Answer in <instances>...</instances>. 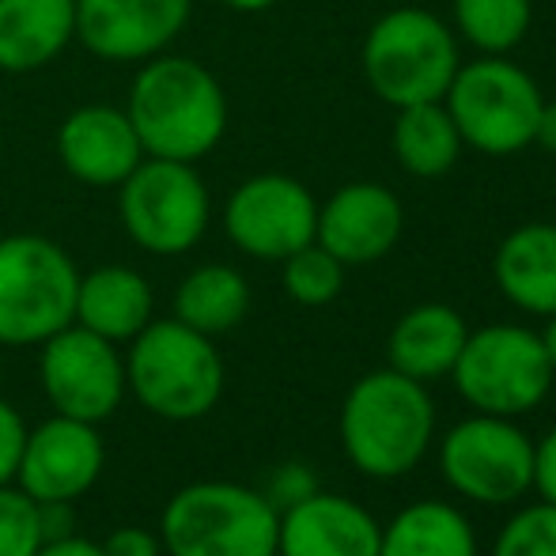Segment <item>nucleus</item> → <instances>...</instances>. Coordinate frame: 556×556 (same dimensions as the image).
<instances>
[{
  "label": "nucleus",
  "mask_w": 556,
  "mask_h": 556,
  "mask_svg": "<svg viewBox=\"0 0 556 556\" xmlns=\"http://www.w3.org/2000/svg\"><path fill=\"white\" fill-rule=\"evenodd\" d=\"M344 458L375 481L405 477L435 435V402L425 382L382 367L352 382L337 417Z\"/></svg>",
  "instance_id": "f257e3e1"
},
{
  "label": "nucleus",
  "mask_w": 556,
  "mask_h": 556,
  "mask_svg": "<svg viewBox=\"0 0 556 556\" xmlns=\"http://www.w3.org/2000/svg\"><path fill=\"white\" fill-rule=\"evenodd\" d=\"M125 114L155 160L193 163L213 152L227 129L220 80L190 58H160L140 68Z\"/></svg>",
  "instance_id": "f03ea898"
},
{
  "label": "nucleus",
  "mask_w": 556,
  "mask_h": 556,
  "mask_svg": "<svg viewBox=\"0 0 556 556\" xmlns=\"http://www.w3.org/2000/svg\"><path fill=\"white\" fill-rule=\"evenodd\" d=\"M224 356L213 337L190 330L178 318H152L125 352V387L152 417L190 425L220 405Z\"/></svg>",
  "instance_id": "7ed1b4c3"
},
{
  "label": "nucleus",
  "mask_w": 556,
  "mask_h": 556,
  "mask_svg": "<svg viewBox=\"0 0 556 556\" xmlns=\"http://www.w3.org/2000/svg\"><path fill=\"white\" fill-rule=\"evenodd\" d=\"M280 511L262 489L239 481H193L160 515L163 556H277Z\"/></svg>",
  "instance_id": "20e7f679"
},
{
  "label": "nucleus",
  "mask_w": 556,
  "mask_h": 556,
  "mask_svg": "<svg viewBox=\"0 0 556 556\" xmlns=\"http://www.w3.org/2000/svg\"><path fill=\"white\" fill-rule=\"evenodd\" d=\"M458 65V35L428 8H394L364 38L367 88L394 111L443 103Z\"/></svg>",
  "instance_id": "39448f33"
},
{
  "label": "nucleus",
  "mask_w": 556,
  "mask_h": 556,
  "mask_svg": "<svg viewBox=\"0 0 556 556\" xmlns=\"http://www.w3.org/2000/svg\"><path fill=\"white\" fill-rule=\"evenodd\" d=\"M542 88L507 53H481L469 65H458L443 96L446 114L462 132V144L481 155H519L534 144Z\"/></svg>",
  "instance_id": "423d86ee"
},
{
  "label": "nucleus",
  "mask_w": 556,
  "mask_h": 556,
  "mask_svg": "<svg viewBox=\"0 0 556 556\" xmlns=\"http://www.w3.org/2000/svg\"><path fill=\"white\" fill-rule=\"evenodd\" d=\"M73 257L42 235L0 239V344L30 349L76 318Z\"/></svg>",
  "instance_id": "0eeeda50"
},
{
  "label": "nucleus",
  "mask_w": 556,
  "mask_h": 556,
  "mask_svg": "<svg viewBox=\"0 0 556 556\" xmlns=\"http://www.w3.org/2000/svg\"><path fill=\"white\" fill-rule=\"evenodd\" d=\"M451 379L473 413L515 420L545 402L556 371L534 330L496 323L469 330L451 367Z\"/></svg>",
  "instance_id": "6e6552de"
},
{
  "label": "nucleus",
  "mask_w": 556,
  "mask_h": 556,
  "mask_svg": "<svg viewBox=\"0 0 556 556\" xmlns=\"http://www.w3.org/2000/svg\"><path fill=\"white\" fill-rule=\"evenodd\" d=\"M122 224L140 250L160 257L186 254L201 242L213 201L193 170L178 160H140V167L122 182Z\"/></svg>",
  "instance_id": "1a4fd4ad"
},
{
  "label": "nucleus",
  "mask_w": 556,
  "mask_h": 556,
  "mask_svg": "<svg viewBox=\"0 0 556 556\" xmlns=\"http://www.w3.org/2000/svg\"><path fill=\"white\" fill-rule=\"evenodd\" d=\"M440 466L446 484L462 500L481 507H504L530 492L534 440L511 417L473 413L443 435Z\"/></svg>",
  "instance_id": "9d476101"
},
{
  "label": "nucleus",
  "mask_w": 556,
  "mask_h": 556,
  "mask_svg": "<svg viewBox=\"0 0 556 556\" xmlns=\"http://www.w3.org/2000/svg\"><path fill=\"white\" fill-rule=\"evenodd\" d=\"M38 349H42L38 379L53 413L103 425L122 409L129 387H125V356L114 341L73 323L46 337Z\"/></svg>",
  "instance_id": "9b49d317"
},
{
  "label": "nucleus",
  "mask_w": 556,
  "mask_h": 556,
  "mask_svg": "<svg viewBox=\"0 0 556 556\" xmlns=\"http://www.w3.org/2000/svg\"><path fill=\"white\" fill-rule=\"evenodd\" d=\"M318 201L292 175H254L227 198L224 231L257 262H285L315 242Z\"/></svg>",
  "instance_id": "f8f14e48"
},
{
  "label": "nucleus",
  "mask_w": 556,
  "mask_h": 556,
  "mask_svg": "<svg viewBox=\"0 0 556 556\" xmlns=\"http://www.w3.org/2000/svg\"><path fill=\"white\" fill-rule=\"evenodd\" d=\"M106 466V446L99 425L73 417H46L27 428V443L15 469V489L35 504H76L96 489Z\"/></svg>",
  "instance_id": "ddd939ff"
},
{
  "label": "nucleus",
  "mask_w": 556,
  "mask_h": 556,
  "mask_svg": "<svg viewBox=\"0 0 556 556\" xmlns=\"http://www.w3.org/2000/svg\"><path fill=\"white\" fill-rule=\"evenodd\" d=\"M193 0H76V38L103 61H144L182 35Z\"/></svg>",
  "instance_id": "4468645a"
},
{
  "label": "nucleus",
  "mask_w": 556,
  "mask_h": 556,
  "mask_svg": "<svg viewBox=\"0 0 556 556\" xmlns=\"http://www.w3.org/2000/svg\"><path fill=\"white\" fill-rule=\"evenodd\" d=\"M402 227L405 208L394 190L379 182H349L318 208L315 242L349 269L387 257L402 239Z\"/></svg>",
  "instance_id": "2eb2a0df"
},
{
  "label": "nucleus",
  "mask_w": 556,
  "mask_h": 556,
  "mask_svg": "<svg viewBox=\"0 0 556 556\" xmlns=\"http://www.w3.org/2000/svg\"><path fill=\"white\" fill-rule=\"evenodd\" d=\"M382 527L364 504L337 492L307 496L280 511L277 556H379Z\"/></svg>",
  "instance_id": "dca6fc26"
},
{
  "label": "nucleus",
  "mask_w": 556,
  "mask_h": 556,
  "mask_svg": "<svg viewBox=\"0 0 556 556\" xmlns=\"http://www.w3.org/2000/svg\"><path fill=\"white\" fill-rule=\"evenodd\" d=\"M61 163L88 186H122L144 160L129 114L114 106H84L68 114L58 132Z\"/></svg>",
  "instance_id": "f3484780"
},
{
  "label": "nucleus",
  "mask_w": 556,
  "mask_h": 556,
  "mask_svg": "<svg viewBox=\"0 0 556 556\" xmlns=\"http://www.w3.org/2000/svg\"><path fill=\"white\" fill-rule=\"evenodd\" d=\"M492 277L507 303L538 318L556 315V224H522L504 235Z\"/></svg>",
  "instance_id": "a211bd4d"
},
{
  "label": "nucleus",
  "mask_w": 556,
  "mask_h": 556,
  "mask_svg": "<svg viewBox=\"0 0 556 556\" xmlns=\"http://www.w3.org/2000/svg\"><path fill=\"white\" fill-rule=\"evenodd\" d=\"M155 295L152 285L137 269L125 265H103V269L80 277L76 288V326L122 344L132 341L148 323H152Z\"/></svg>",
  "instance_id": "6ab92c4d"
},
{
  "label": "nucleus",
  "mask_w": 556,
  "mask_h": 556,
  "mask_svg": "<svg viewBox=\"0 0 556 556\" xmlns=\"http://www.w3.org/2000/svg\"><path fill=\"white\" fill-rule=\"evenodd\" d=\"M469 337L466 318L446 303H420L405 311L390 330V367L417 382H432L451 375L462 344Z\"/></svg>",
  "instance_id": "aec40b11"
},
{
  "label": "nucleus",
  "mask_w": 556,
  "mask_h": 556,
  "mask_svg": "<svg viewBox=\"0 0 556 556\" xmlns=\"http://www.w3.org/2000/svg\"><path fill=\"white\" fill-rule=\"evenodd\" d=\"M76 35V0H0V68L35 73Z\"/></svg>",
  "instance_id": "412c9836"
},
{
  "label": "nucleus",
  "mask_w": 556,
  "mask_h": 556,
  "mask_svg": "<svg viewBox=\"0 0 556 556\" xmlns=\"http://www.w3.org/2000/svg\"><path fill=\"white\" fill-rule=\"evenodd\" d=\"M379 556H477V534L458 507L420 500L382 527Z\"/></svg>",
  "instance_id": "4be33fe9"
},
{
  "label": "nucleus",
  "mask_w": 556,
  "mask_h": 556,
  "mask_svg": "<svg viewBox=\"0 0 556 556\" xmlns=\"http://www.w3.org/2000/svg\"><path fill=\"white\" fill-rule=\"evenodd\" d=\"M462 132L443 103L402 106L394 117L397 167L413 178H443L462 155Z\"/></svg>",
  "instance_id": "5701e85b"
},
{
  "label": "nucleus",
  "mask_w": 556,
  "mask_h": 556,
  "mask_svg": "<svg viewBox=\"0 0 556 556\" xmlns=\"http://www.w3.org/2000/svg\"><path fill=\"white\" fill-rule=\"evenodd\" d=\"M250 285L231 265H201L178 285L175 318L205 337H220L247 318Z\"/></svg>",
  "instance_id": "b1692460"
},
{
  "label": "nucleus",
  "mask_w": 556,
  "mask_h": 556,
  "mask_svg": "<svg viewBox=\"0 0 556 556\" xmlns=\"http://www.w3.org/2000/svg\"><path fill=\"white\" fill-rule=\"evenodd\" d=\"M454 35L477 53H511L534 23V0H451Z\"/></svg>",
  "instance_id": "393cba45"
},
{
  "label": "nucleus",
  "mask_w": 556,
  "mask_h": 556,
  "mask_svg": "<svg viewBox=\"0 0 556 556\" xmlns=\"http://www.w3.org/2000/svg\"><path fill=\"white\" fill-rule=\"evenodd\" d=\"M280 280H285V292L292 295L300 307H326V303H333L337 295H341L344 265L337 262L326 247L307 242V247H300L295 254L285 257Z\"/></svg>",
  "instance_id": "a878e982"
},
{
  "label": "nucleus",
  "mask_w": 556,
  "mask_h": 556,
  "mask_svg": "<svg viewBox=\"0 0 556 556\" xmlns=\"http://www.w3.org/2000/svg\"><path fill=\"white\" fill-rule=\"evenodd\" d=\"M492 556H556V504L519 507L492 542Z\"/></svg>",
  "instance_id": "bb28decb"
},
{
  "label": "nucleus",
  "mask_w": 556,
  "mask_h": 556,
  "mask_svg": "<svg viewBox=\"0 0 556 556\" xmlns=\"http://www.w3.org/2000/svg\"><path fill=\"white\" fill-rule=\"evenodd\" d=\"M38 545V504L15 484H0V556H35Z\"/></svg>",
  "instance_id": "cd10ccee"
},
{
  "label": "nucleus",
  "mask_w": 556,
  "mask_h": 556,
  "mask_svg": "<svg viewBox=\"0 0 556 556\" xmlns=\"http://www.w3.org/2000/svg\"><path fill=\"white\" fill-rule=\"evenodd\" d=\"M318 492V477L311 466H303V462H285V466L273 469L269 484H265V500H269L277 511H288V507L303 504L307 496H315Z\"/></svg>",
  "instance_id": "c85d7f7f"
},
{
  "label": "nucleus",
  "mask_w": 556,
  "mask_h": 556,
  "mask_svg": "<svg viewBox=\"0 0 556 556\" xmlns=\"http://www.w3.org/2000/svg\"><path fill=\"white\" fill-rule=\"evenodd\" d=\"M23 443H27V420L12 402L0 397V484H15Z\"/></svg>",
  "instance_id": "c756f323"
},
{
  "label": "nucleus",
  "mask_w": 556,
  "mask_h": 556,
  "mask_svg": "<svg viewBox=\"0 0 556 556\" xmlns=\"http://www.w3.org/2000/svg\"><path fill=\"white\" fill-rule=\"evenodd\" d=\"M103 556H163V542L155 530L148 527H117L99 542Z\"/></svg>",
  "instance_id": "7c9ffc66"
},
{
  "label": "nucleus",
  "mask_w": 556,
  "mask_h": 556,
  "mask_svg": "<svg viewBox=\"0 0 556 556\" xmlns=\"http://www.w3.org/2000/svg\"><path fill=\"white\" fill-rule=\"evenodd\" d=\"M530 489L538 492V500L556 504V428L534 443V473H530Z\"/></svg>",
  "instance_id": "2f4dec72"
},
{
  "label": "nucleus",
  "mask_w": 556,
  "mask_h": 556,
  "mask_svg": "<svg viewBox=\"0 0 556 556\" xmlns=\"http://www.w3.org/2000/svg\"><path fill=\"white\" fill-rule=\"evenodd\" d=\"M38 530H42V542H58V538L76 534L73 504H38Z\"/></svg>",
  "instance_id": "473e14b6"
},
{
  "label": "nucleus",
  "mask_w": 556,
  "mask_h": 556,
  "mask_svg": "<svg viewBox=\"0 0 556 556\" xmlns=\"http://www.w3.org/2000/svg\"><path fill=\"white\" fill-rule=\"evenodd\" d=\"M35 556H103V549H99V542H91V538L68 534V538H58V542H42Z\"/></svg>",
  "instance_id": "72a5a7b5"
},
{
  "label": "nucleus",
  "mask_w": 556,
  "mask_h": 556,
  "mask_svg": "<svg viewBox=\"0 0 556 556\" xmlns=\"http://www.w3.org/2000/svg\"><path fill=\"white\" fill-rule=\"evenodd\" d=\"M534 144H538V148H545L549 155H556V99H553V103H542V114H538Z\"/></svg>",
  "instance_id": "f704fd0d"
},
{
  "label": "nucleus",
  "mask_w": 556,
  "mask_h": 556,
  "mask_svg": "<svg viewBox=\"0 0 556 556\" xmlns=\"http://www.w3.org/2000/svg\"><path fill=\"white\" fill-rule=\"evenodd\" d=\"M542 337V344H545V356H549V364H553V371H556V315L545 318V330L538 333Z\"/></svg>",
  "instance_id": "c9c22d12"
},
{
  "label": "nucleus",
  "mask_w": 556,
  "mask_h": 556,
  "mask_svg": "<svg viewBox=\"0 0 556 556\" xmlns=\"http://www.w3.org/2000/svg\"><path fill=\"white\" fill-rule=\"evenodd\" d=\"M227 8H235V12H265V8H273L277 0H224Z\"/></svg>",
  "instance_id": "e433bc0d"
}]
</instances>
